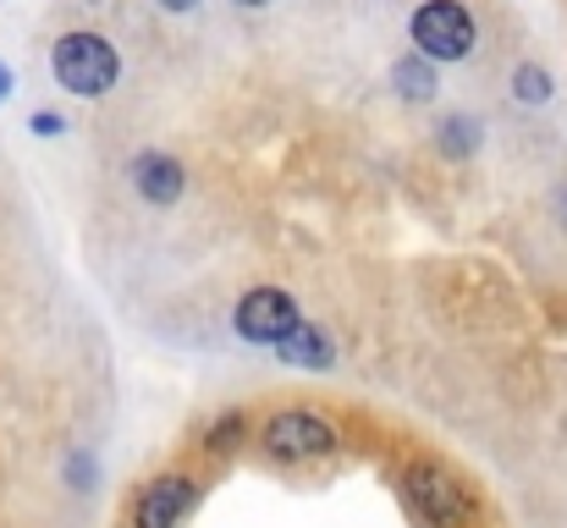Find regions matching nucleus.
I'll return each mask as SVG.
<instances>
[{
    "label": "nucleus",
    "mask_w": 567,
    "mask_h": 528,
    "mask_svg": "<svg viewBox=\"0 0 567 528\" xmlns=\"http://www.w3.org/2000/svg\"><path fill=\"white\" fill-rule=\"evenodd\" d=\"M254 446L276 468H309V463H326V457L342 452V429L326 413H315V407H276L259 424Z\"/></svg>",
    "instance_id": "f257e3e1"
},
{
    "label": "nucleus",
    "mask_w": 567,
    "mask_h": 528,
    "mask_svg": "<svg viewBox=\"0 0 567 528\" xmlns=\"http://www.w3.org/2000/svg\"><path fill=\"white\" fill-rule=\"evenodd\" d=\"M396 496L424 528H474V518H480V501L468 496V485H457L430 457H419L396 474Z\"/></svg>",
    "instance_id": "f03ea898"
},
{
    "label": "nucleus",
    "mask_w": 567,
    "mask_h": 528,
    "mask_svg": "<svg viewBox=\"0 0 567 528\" xmlns=\"http://www.w3.org/2000/svg\"><path fill=\"white\" fill-rule=\"evenodd\" d=\"M50 72H55V83H61L66 94H78V100H100V94L116 89V77H122V55H116V44H111L105 33L78 28V33H61V39H55V50H50Z\"/></svg>",
    "instance_id": "7ed1b4c3"
},
{
    "label": "nucleus",
    "mask_w": 567,
    "mask_h": 528,
    "mask_svg": "<svg viewBox=\"0 0 567 528\" xmlns=\"http://www.w3.org/2000/svg\"><path fill=\"white\" fill-rule=\"evenodd\" d=\"M408 33H413V55H424V61H468L480 44V28L463 0H424L413 11Z\"/></svg>",
    "instance_id": "20e7f679"
},
{
    "label": "nucleus",
    "mask_w": 567,
    "mask_h": 528,
    "mask_svg": "<svg viewBox=\"0 0 567 528\" xmlns=\"http://www.w3.org/2000/svg\"><path fill=\"white\" fill-rule=\"evenodd\" d=\"M204 501V485L193 479L188 468H166V474H150L133 501H127V528H183Z\"/></svg>",
    "instance_id": "39448f33"
},
{
    "label": "nucleus",
    "mask_w": 567,
    "mask_h": 528,
    "mask_svg": "<svg viewBox=\"0 0 567 528\" xmlns=\"http://www.w3.org/2000/svg\"><path fill=\"white\" fill-rule=\"evenodd\" d=\"M303 325V303L287 287H248L231 309V331L254 348H276Z\"/></svg>",
    "instance_id": "423d86ee"
},
{
    "label": "nucleus",
    "mask_w": 567,
    "mask_h": 528,
    "mask_svg": "<svg viewBox=\"0 0 567 528\" xmlns=\"http://www.w3.org/2000/svg\"><path fill=\"white\" fill-rule=\"evenodd\" d=\"M127 176H133V193H138L144 204H155V209L177 204V198H183V187H188L183 161H177V155H166V149H138V155L127 161Z\"/></svg>",
    "instance_id": "0eeeda50"
},
{
    "label": "nucleus",
    "mask_w": 567,
    "mask_h": 528,
    "mask_svg": "<svg viewBox=\"0 0 567 528\" xmlns=\"http://www.w3.org/2000/svg\"><path fill=\"white\" fill-rule=\"evenodd\" d=\"M276 358H281V363H292V369H315V374H326V369H337V363H342V348L331 342V331H326V325H315V320L303 314V325H298L287 342H276Z\"/></svg>",
    "instance_id": "6e6552de"
},
{
    "label": "nucleus",
    "mask_w": 567,
    "mask_h": 528,
    "mask_svg": "<svg viewBox=\"0 0 567 528\" xmlns=\"http://www.w3.org/2000/svg\"><path fill=\"white\" fill-rule=\"evenodd\" d=\"M243 441H254V429H248V413L243 407H226V413H215L209 424H204V452L209 457H226V452H237Z\"/></svg>",
    "instance_id": "1a4fd4ad"
},
{
    "label": "nucleus",
    "mask_w": 567,
    "mask_h": 528,
    "mask_svg": "<svg viewBox=\"0 0 567 528\" xmlns=\"http://www.w3.org/2000/svg\"><path fill=\"white\" fill-rule=\"evenodd\" d=\"M391 83H396L408 100H430V94H435V72H430V61H424V55L396 61V66H391Z\"/></svg>",
    "instance_id": "9d476101"
},
{
    "label": "nucleus",
    "mask_w": 567,
    "mask_h": 528,
    "mask_svg": "<svg viewBox=\"0 0 567 528\" xmlns=\"http://www.w3.org/2000/svg\"><path fill=\"white\" fill-rule=\"evenodd\" d=\"M513 100H524V105H546V100H551V72L535 66V61H524V66L513 72Z\"/></svg>",
    "instance_id": "9b49d317"
},
{
    "label": "nucleus",
    "mask_w": 567,
    "mask_h": 528,
    "mask_svg": "<svg viewBox=\"0 0 567 528\" xmlns=\"http://www.w3.org/2000/svg\"><path fill=\"white\" fill-rule=\"evenodd\" d=\"M480 144V122H468V116H452L446 127H441V149L446 155H468Z\"/></svg>",
    "instance_id": "f8f14e48"
},
{
    "label": "nucleus",
    "mask_w": 567,
    "mask_h": 528,
    "mask_svg": "<svg viewBox=\"0 0 567 528\" xmlns=\"http://www.w3.org/2000/svg\"><path fill=\"white\" fill-rule=\"evenodd\" d=\"M61 127H66V122H61L55 111H33V133H39V138H55Z\"/></svg>",
    "instance_id": "ddd939ff"
},
{
    "label": "nucleus",
    "mask_w": 567,
    "mask_h": 528,
    "mask_svg": "<svg viewBox=\"0 0 567 528\" xmlns=\"http://www.w3.org/2000/svg\"><path fill=\"white\" fill-rule=\"evenodd\" d=\"M155 6H166V11H193L198 0H155Z\"/></svg>",
    "instance_id": "4468645a"
},
{
    "label": "nucleus",
    "mask_w": 567,
    "mask_h": 528,
    "mask_svg": "<svg viewBox=\"0 0 567 528\" xmlns=\"http://www.w3.org/2000/svg\"><path fill=\"white\" fill-rule=\"evenodd\" d=\"M6 89H11V72H6V66H0V100H6Z\"/></svg>",
    "instance_id": "2eb2a0df"
},
{
    "label": "nucleus",
    "mask_w": 567,
    "mask_h": 528,
    "mask_svg": "<svg viewBox=\"0 0 567 528\" xmlns=\"http://www.w3.org/2000/svg\"><path fill=\"white\" fill-rule=\"evenodd\" d=\"M231 6H243V11H254V6H270V0H231Z\"/></svg>",
    "instance_id": "dca6fc26"
}]
</instances>
